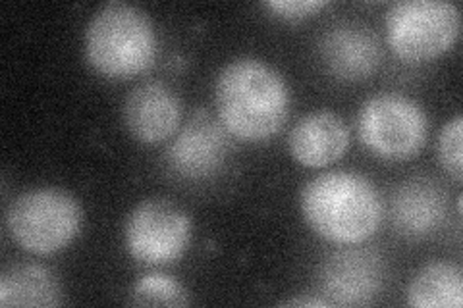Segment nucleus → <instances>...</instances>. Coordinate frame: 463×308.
<instances>
[{
  "label": "nucleus",
  "instance_id": "obj_16",
  "mask_svg": "<svg viewBox=\"0 0 463 308\" xmlns=\"http://www.w3.org/2000/svg\"><path fill=\"white\" fill-rule=\"evenodd\" d=\"M129 304L134 306H190L187 289L172 275L155 272L139 277L132 289Z\"/></svg>",
  "mask_w": 463,
  "mask_h": 308
},
{
  "label": "nucleus",
  "instance_id": "obj_9",
  "mask_svg": "<svg viewBox=\"0 0 463 308\" xmlns=\"http://www.w3.org/2000/svg\"><path fill=\"white\" fill-rule=\"evenodd\" d=\"M228 131L214 116L197 108L166 151L168 170L182 180L199 182L219 172L230 154Z\"/></svg>",
  "mask_w": 463,
  "mask_h": 308
},
{
  "label": "nucleus",
  "instance_id": "obj_12",
  "mask_svg": "<svg viewBox=\"0 0 463 308\" xmlns=\"http://www.w3.org/2000/svg\"><path fill=\"white\" fill-rule=\"evenodd\" d=\"M446 218V193L425 175L403 182L390 202V219L405 239H425L439 231Z\"/></svg>",
  "mask_w": 463,
  "mask_h": 308
},
{
  "label": "nucleus",
  "instance_id": "obj_18",
  "mask_svg": "<svg viewBox=\"0 0 463 308\" xmlns=\"http://www.w3.org/2000/svg\"><path fill=\"white\" fill-rule=\"evenodd\" d=\"M265 6L274 14V16L289 22H298L313 16L315 12L328 6V3H325V0H269Z\"/></svg>",
  "mask_w": 463,
  "mask_h": 308
},
{
  "label": "nucleus",
  "instance_id": "obj_17",
  "mask_svg": "<svg viewBox=\"0 0 463 308\" xmlns=\"http://www.w3.org/2000/svg\"><path fill=\"white\" fill-rule=\"evenodd\" d=\"M463 118L458 114L448 122L439 137V158L442 168L452 175L456 183L463 178Z\"/></svg>",
  "mask_w": 463,
  "mask_h": 308
},
{
  "label": "nucleus",
  "instance_id": "obj_14",
  "mask_svg": "<svg viewBox=\"0 0 463 308\" xmlns=\"http://www.w3.org/2000/svg\"><path fill=\"white\" fill-rule=\"evenodd\" d=\"M62 303L56 275L39 264H18L0 277L3 306H58Z\"/></svg>",
  "mask_w": 463,
  "mask_h": 308
},
{
  "label": "nucleus",
  "instance_id": "obj_6",
  "mask_svg": "<svg viewBox=\"0 0 463 308\" xmlns=\"http://www.w3.org/2000/svg\"><path fill=\"white\" fill-rule=\"evenodd\" d=\"M357 134L374 156L403 163L421 153L429 135V120L417 100L400 93H381L361 107Z\"/></svg>",
  "mask_w": 463,
  "mask_h": 308
},
{
  "label": "nucleus",
  "instance_id": "obj_19",
  "mask_svg": "<svg viewBox=\"0 0 463 308\" xmlns=\"http://www.w3.org/2000/svg\"><path fill=\"white\" fill-rule=\"evenodd\" d=\"M280 306L288 308H326L330 306L323 297H296L280 303Z\"/></svg>",
  "mask_w": 463,
  "mask_h": 308
},
{
  "label": "nucleus",
  "instance_id": "obj_10",
  "mask_svg": "<svg viewBox=\"0 0 463 308\" xmlns=\"http://www.w3.org/2000/svg\"><path fill=\"white\" fill-rule=\"evenodd\" d=\"M318 54L330 76L364 81L381 64V45L371 29L359 22H338L318 39Z\"/></svg>",
  "mask_w": 463,
  "mask_h": 308
},
{
  "label": "nucleus",
  "instance_id": "obj_11",
  "mask_svg": "<svg viewBox=\"0 0 463 308\" xmlns=\"http://www.w3.org/2000/svg\"><path fill=\"white\" fill-rule=\"evenodd\" d=\"M182 120L180 100L163 81H145L124 100V124L129 135L143 145L166 141Z\"/></svg>",
  "mask_w": 463,
  "mask_h": 308
},
{
  "label": "nucleus",
  "instance_id": "obj_3",
  "mask_svg": "<svg viewBox=\"0 0 463 308\" xmlns=\"http://www.w3.org/2000/svg\"><path fill=\"white\" fill-rule=\"evenodd\" d=\"M85 58L109 79L147 71L156 58V33L147 12L129 3H107L85 27Z\"/></svg>",
  "mask_w": 463,
  "mask_h": 308
},
{
  "label": "nucleus",
  "instance_id": "obj_5",
  "mask_svg": "<svg viewBox=\"0 0 463 308\" xmlns=\"http://www.w3.org/2000/svg\"><path fill=\"white\" fill-rule=\"evenodd\" d=\"M386 37L405 62H427L450 51L459 37L461 12L450 0H402L386 14Z\"/></svg>",
  "mask_w": 463,
  "mask_h": 308
},
{
  "label": "nucleus",
  "instance_id": "obj_8",
  "mask_svg": "<svg viewBox=\"0 0 463 308\" xmlns=\"http://www.w3.org/2000/svg\"><path fill=\"white\" fill-rule=\"evenodd\" d=\"M317 282L330 306H367L383 291L384 262L371 248H342L321 264Z\"/></svg>",
  "mask_w": 463,
  "mask_h": 308
},
{
  "label": "nucleus",
  "instance_id": "obj_13",
  "mask_svg": "<svg viewBox=\"0 0 463 308\" xmlns=\"http://www.w3.org/2000/svg\"><path fill=\"white\" fill-rule=\"evenodd\" d=\"M289 153L301 166L325 168L336 163L350 146V129L336 112L317 110L294 126L288 137Z\"/></svg>",
  "mask_w": 463,
  "mask_h": 308
},
{
  "label": "nucleus",
  "instance_id": "obj_1",
  "mask_svg": "<svg viewBox=\"0 0 463 308\" xmlns=\"http://www.w3.org/2000/svg\"><path fill=\"white\" fill-rule=\"evenodd\" d=\"M214 105L230 135L248 143L277 135L289 114V89L265 61L243 56L228 62L214 83Z\"/></svg>",
  "mask_w": 463,
  "mask_h": 308
},
{
  "label": "nucleus",
  "instance_id": "obj_7",
  "mask_svg": "<svg viewBox=\"0 0 463 308\" xmlns=\"http://www.w3.org/2000/svg\"><path fill=\"white\" fill-rule=\"evenodd\" d=\"M192 218L168 199H147L129 212L124 243L129 257L145 266L180 260L192 241Z\"/></svg>",
  "mask_w": 463,
  "mask_h": 308
},
{
  "label": "nucleus",
  "instance_id": "obj_15",
  "mask_svg": "<svg viewBox=\"0 0 463 308\" xmlns=\"http://www.w3.org/2000/svg\"><path fill=\"white\" fill-rule=\"evenodd\" d=\"M408 304L415 308H461V268L446 260L427 264L415 274L408 287Z\"/></svg>",
  "mask_w": 463,
  "mask_h": 308
},
{
  "label": "nucleus",
  "instance_id": "obj_2",
  "mask_svg": "<svg viewBox=\"0 0 463 308\" xmlns=\"http://www.w3.org/2000/svg\"><path fill=\"white\" fill-rule=\"evenodd\" d=\"M301 214L307 226L330 243L357 245L379 229L383 202L379 191L355 172H326L301 191Z\"/></svg>",
  "mask_w": 463,
  "mask_h": 308
},
{
  "label": "nucleus",
  "instance_id": "obj_4",
  "mask_svg": "<svg viewBox=\"0 0 463 308\" xmlns=\"http://www.w3.org/2000/svg\"><path fill=\"white\" fill-rule=\"evenodd\" d=\"M83 222L76 197L56 187L25 191L12 201L6 224L14 241L33 255L62 251L78 238Z\"/></svg>",
  "mask_w": 463,
  "mask_h": 308
}]
</instances>
